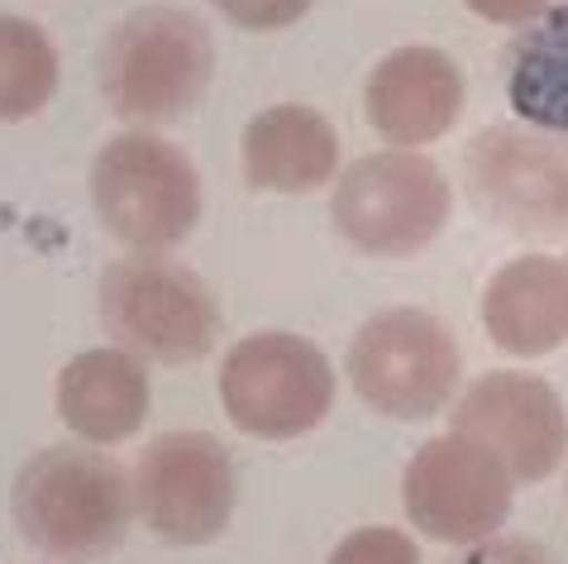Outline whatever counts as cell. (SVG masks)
I'll list each match as a JSON object with an SVG mask.
<instances>
[{"instance_id":"obj_1","label":"cell","mask_w":568,"mask_h":564,"mask_svg":"<svg viewBox=\"0 0 568 564\" xmlns=\"http://www.w3.org/2000/svg\"><path fill=\"white\" fill-rule=\"evenodd\" d=\"M10 512L34 551L91 564L115 555L130 536V522L139 516L134 474L101 450L49 445L14 474Z\"/></svg>"},{"instance_id":"obj_2","label":"cell","mask_w":568,"mask_h":564,"mask_svg":"<svg viewBox=\"0 0 568 564\" xmlns=\"http://www.w3.org/2000/svg\"><path fill=\"white\" fill-rule=\"evenodd\" d=\"M215 77V39L192 10L144 6L101 49L105 105L130 124H168L196 111Z\"/></svg>"},{"instance_id":"obj_3","label":"cell","mask_w":568,"mask_h":564,"mask_svg":"<svg viewBox=\"0 0 568 564\" xmlns=\"http://www.w3.org/2000/svg\"><path fill=\"white\" fill-rule=\"evenodd\" d=\"M105 335L149 364H196L220 340V296L196 269L168 254H130L101 278Z\"/></svg>"},{"instance_id":"obj_4","label":"cell","mask_w":568,"mask_h":564,"mask_svg":"<svg viewBox=\"0 0 568 564\" xmlns=\"http://www.w3.org/2000/svg\"><path fill=\"white\" fill-rule=\"evenodd\" d=\"M91 201L101 225L134 254H168L201 221V178L172 139L124 130L91 163Z\"/></svg>"},{"instance_id":"obj_5","label":"cell","mask_w":568,"mask_h":564,"mask_svg":"<svg viewBox=\"0 0 568 564\" xmlns=\"http://www.w3.org/2000/svg\"><path fill=\"white\" fill-rule=\"evenodd\" d=\"M454 207L449 178L416 149L363 153L339 172L329 197V221L358 254L412 259L445 230Z\"/></svg>"},{"instance_id":"obj_6","label":"cell","mask_w":568,"mask_h":564,"mask_svg":"<svg viewBox=\"0 0 568 564\" xmlns=\"http://www.w3.org/2000/svg\"><path fill=\"white\" fill-rule=\"evenodd\" d=\"M220 402L254 441H302L335 406V369L306 335L258 331L220 364Z\"/></svg>"},{"instance_id":"obj_7","label":"cell","mask_w":568,"mask_h":564,"mask_svg":"<svg viewBox=\"0 0 568 564\" xmlns=\"http://www.w3.org/2000/svg\"><path fill=\"white\" fill-rule=\"evenodd\" d=\"M464 373L449 325L420 306H387L358 325L349 344L354 393L392 421H425L445 412Z\"/></svg>"},{"instance_id":"obj_8","label":"cell","mask_w":568,"mask_h":564,"mask_svg":"<svg viewBox=\"0 0 568 564\" xmlns=\"http://www.w3.org/2000/svg\"><path fill=\"white\" fill-rule=\"evenodd\" d=\"M464 197L487 225L511 234H568V139L493 124L464 144Z\"/></svg>"},{"instance_id":"obj_9","label":"cell","mask_w":568,"mask_h":564,"mask_svg":"<svg viewBox=\"0 0 568 564\" xmlns=\"http://www.w3.org/2000/svg\"><path fill=\"white\" fill-rule=\"evenodd\" d=\"M516 479L487 445L449 431L425 441L402 474V503L420 536L439 545H478L511 516Z\"/></svg>"},{"instance_id":"obj_10","label":"cell","mask_w":568,"mask_h":564,"mask_svg":"<svg viewBox=\"0 0 568 564\" xmlns=\"http://www.w3.org/2000/svg\"><path fill=\"white\" fill-rule=\"evenodd\" d=\"M234 460L206 431H168L134 464V507L153 536L211 545L234 516Z\"/></svg>"},{"instance_id":"obj_11","label":"cell","mask_w":568,"mask_h":564,"mask_svg":"<svg viewBox=\"0 0 568 564\" xmlns=\"http://www.w3.org/2000/svg\"><path fill=\"white\" fill-rule=\"evenodd\" d=\"M454 431L493 450L516 483H545L568 454L564 397L540 373L520 369H497L468 383L454 402Z\"/></svg>"},{"instance_id":"obj_12","label":"cell","mask_w":568,"mask_h":564,"mask_svg":"<svg viewBox=\"0 0 568 564\" xmlns=\"http://www.w3.org/2000/svg\"><path fill=\"white\" fill-rule=\"evenodd\" d=\"M363 115L392 149H420L445 139L464 115V72L430 43L387 53L368 72Z\"/></svg>"},{"instance_id":"obj_13","label":"cell","mask_w":568,"mask_h":564,"mask_svg":"<svg viewBox=\"0 0 568 564\" xmlns=\"http://www.w3.org/2000/svg\"><path fill=\"white\" fill-rule=\"evenodd\" d=\"M483 331L497 350L535 359L568 340V263L555 254H520L483 288Z\"/></svg>"},{"instance_id":"obj_14","label":"cell","mask_w":568,"mask_h":564,"mask_svg":"<svg viewBox=\"0 0 568 564\" xmlns=\"http://www.w3.org/2000/svg\"><path fill=\"white\" fill-rule=\"evenodd\" d=\"M149 369L120 344L77 354L58 373V416L87 445H120L149 421Z\"/></svg>"},{"instance_id":"obj_15","label":"cell","mask_w":568,"mask_h":564,"mask_svg":"<svg viewBox=\"0 0 568 564\" xmlns=\"http://www.w3.org/2000/svg\"><path fill=\"white\" fill-rule=\"evenodd\" d=\"M244 178L258 192L302 197L339 172V134L311 105H267L244 124Z\"/></svg>"},{"instance_id":"obj_16","label":"cell","mask_w":568,"mask_h":564,"mask_svg":"<svg viewBox=\"0 0 568 564\" xmlns=\"http://www.w3.org/2000/svg\"><path fill=\"white\" fill-rule=\"evenodd\" d=\"M511 111L545 134L568 139V6H549L501 49Z\"/></svg>"},{"instance_id":"obj_17","label":"cell","mask_w":568,"mask_h":564,"mask_svg":"<svg viewBox=\"0 0 568 564\" xmlns=\"http://www.w3.org/2000/svg\"><path fill=\"white\" fill-rule=\"evenodd\" d=\"M58 91V49L34 20L0 14V120L39 115Z\"/></svg>"},{"instance_id":"obj_18","label":"cell","mask_w":568,"mask_h":564,"mask_svg":"<svg viewBox=\"0 0 568 564\" xmlns=\"http://www.w3.org/2000/svg\"><path fill=\"white\" fill-rule=\"evenodd\" d=\"M325 564H420V551L397 526H358L329 551Z\"/></svg>"},{"instance_id":"obj_19","label":"cell","mask_w":568,"mask_h":564,"mask_svg":"<svg viewBox=\"0 0 568 564\" xmlns=\"http://www.w3.org/2000/svg\"><path fill=\"white\" fill-rule=\"evenodd\" d=\"M445 564H564V560L530 536H487Z\"/></svg>"},{"instance_id":"obj_20","label":"cell","mask_w":568,"mask_h":564,"mask_svg":"<svg viewBox=\"0 0 568 564\" xmlns=\"http://www.w3.org/2000/svg\"><path fill=\"white\" fill-rule=\"evenodd\" d=\"M215 10L244 29H287L311 10V0H215Z\"/></svg>"},{"instance_id":"obj_21","label":"cell","mask_w":568,"mask_h":564,"mask_svg":"<svg viewBox=\"0 0 568 564\" xmlns=\"http://www.w3.org/2000/svg\"><path fill=\"white\" fill-rule=\"evenodd\" d=\"M464 6L487 24H530L535 14L549 10V0H464Z\"/></svg>"},{"instance_id":"obj_22","label":"cell","mask_w":568,"mask_h":564,"mask_svg":"<svg viewBox=\"0 0 568 564\" xmlns=\"http://www.w3.org/2000/svg\"><path fill=\"white\" fill-rule=\"evenodd\" d=\"M564 263H568V259H564Z\"/></svg>"}]
</instances>
